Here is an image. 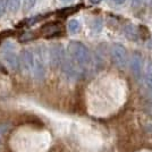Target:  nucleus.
<instances>
[]
</instances>
